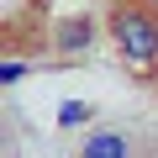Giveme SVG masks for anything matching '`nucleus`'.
Here are the masks:
<instances>
[{"label":"nucleus","mask_w":158,"mask_h":158,"mask_svg":"<svg viewBox=\"0 0 158 158\" xmlns=\"http://www.w3.org/2000/svg\"><path fill=\"white\" fill-rule=\"evenodd\" d=\"M111 32H116L121 58H132V63H158V21H153L148 11H137V6L116 11V16H111Z\"/></svg>","instance_id":"nucleus-1"},{"label":"nucleus","mask_w":158,"mask_h":158,"mask_svg":"<svg viewBox=\"0 0 158 158\" xmlns=\"http://www.w3.org/2000/svg\"><path fill=\"white\" fill-rule=\"evenodd\" d=\"M53 42H58V53H85V48L95 42V21H90V16H69V21H58Z\"/></svg>","instance_id":"nucleus-2"},{"label":"nucleus","mask_w":158,"mask_h":158,"mask_svg":"<svg viewBox=\"0 0 158 158\" xmlns=\"http://www.w3.org/2000/svg\"><path fill=\"white\" fill-rule=\"evenodd\" d=\"M79 158H132V142L121 132H95L85 148H79Z\"/></svg>","instance_id":"nucleus-3"},{"label":"nucleus","mask_w":158,"mask_h":158,"mask_svg":"<svg viewBox=\"0 0 158 158\" xmlns=\"http://www.w3.org/2000/svg\"><path fill=\"white\" fill-rule=\"evenodd\" d=\"M95 111H90V100H63L58 106V127H85Z\"/></svg>","instance_id":"nucleus-4"},{"label":"nucleus","mask_w":158,"mask_h":158,"mask_svg":"<svg viewBox=\"0 0 158 158\" xmlns=\"http://www.w3.org/2000/svg\"><path fill=\"white\" fill-rule=\"evenodd\" d=\"M21 74H27V63H21V58H11L6 69H0V79H6V85H16V79H21Z\"/></svg>","instance_id":"nucleus-5"}]
</instances>
